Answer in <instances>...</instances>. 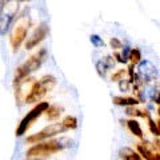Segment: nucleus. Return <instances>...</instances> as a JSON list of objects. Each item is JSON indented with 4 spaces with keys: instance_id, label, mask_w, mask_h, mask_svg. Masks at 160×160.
Wrapping results in <instances>:
<instances>
[{
    "instance_id": "obj_4",
    "label": "nucleus",
    "mask_w": 160,
    "mask_h": 160,
    "mask_svg": "<svg viewBox=\"0 0 160 160\" xmlns=\"http://www.w3.org/2000/svg\"><path fill=\"white\" fill-rule=\"evenodd\" d=\"M64 148L63 143L60 140H55V139H49V140H44L36 144H32L31 148L27 149V158L29 159H39V158H46L49 155L58 153Z\"/></svg>"
},
{
    "instance_id": "obj_23",
    "label": "nucleus",
    "mask_w": 160,
    "mask_h": 160,
    "mask_svg": "<svg viewBox=\"0 0 160 160\" xmlns=\"http://www.w3.org/2000/svg\"><path fill=\"white\" fill-rule=\"evenodd\" d=\"M129 80H126V79H123V80H120V89L122 91H128L129 89Z\"/></svg>"
},
{
    "instance_id": "obj_2",
    "label": "nucleus",
    "mask_w": 160,
    "mask_h": 160,
    "mask_svg": "<svg viewBox=\"0 0 160 160\" xmlns=\"http://www.w3.org/2000/svg\"><path fill=\"white\" fill-rule=\"evenodd\" d=\"M47 49L46 48H40L38 52L32 53L26 62L16 68L15 71V78H13V83L22 82V80L29 78V75L32 72H35L38 68H40V66L44 63V60L47 59Z\"/></svg>"
},
{
    "instance_id": "obj_19",
    "label": "nucleus",
    "mask_w": 160,
    "mask_h": 160,
    "mask_svg": "<svg viewBox=\"0 0 160 160\" xmlns=\"http://www.w3.org/2000/svg\"><path fill=\"white\" fill-rule=\"evenodd\" d=\"M148 127H149V131H151V133L153 135V136L159 138V133H160V129H159V120H152L151 118H148Z\"/></svg>"
},
{
    "instance_id": "obj_24",
    "label": "nucleus",
    "mask_w": 160,
    "mask_h": 160,
    "mask_svg": "<svg viewBox=\"0 0 160 160\" xmlns=\"http://www.w3.org/2000/svg\"><path fill=\"white\" fill-rule=\"evenodd\" d=\"M113 58H116L118 62H120V63H126V62H127V60L124 59V56H122V55H120L119 52H115V53H113Z\"/></svg>"
},
{
    "instance_id": "obj_25",
    "label": "nucleus",
    "mask_w": 160,
    "mask_h": 160,
    "mask_svg": "<svg viewBox=\"0 0 160 160\" xmlns=\"http://www.w3.org/2000/svg\"><path fill=\"white\" fill-rule=\"evenodd\" d=\"M4 4H6V0H0V15H2L3 9H4Z\"/></svg>"
},
{
    "instance_id": "obj_22",
    "label": "nucleus",
    "mask_w": 160,
    "mask_h": 160,
    "mask_svg": "<svg viewBox=\"0 0 160 160\" xmlns=\"http://www.w3.org/2000/svg\"><path fill=\"white\" fill-rule=\"evenodd\" d=\"M109 44H111V47H112L113 49H120V48L123 47V43L120 42L118 38H112L111 42H109Z\"/></svg>"
},
{
    "instance_id": "obj_10",
    "label": "nucleus",
    "mask_w": 160,
    "mask_h": 160,
    "mask_svg": "<svg viewBox=\"0 0 160 160\" xmlns=\"http://www.w3.org/2000/svg\"><path fill=\"white\" fill-rule=\"evenodd\" d=\"M139 69H140V73L144 76V79H152L155 75H156V68H155V66L151 63V62H140L139 63Z\"/></svg>"
},
{
    "instance_id": "obj_15",
    "label": "nucleus",
    "mask_w": 160,
    "mask_h": 160,
    "mask_svg": "<svg viewBox=\"0 0 160 160\" xmlns=\"http://www.w3.org/2000/svg\"><path fill=\"white\" fill-rule=\"evenodd\" d=\"M127 127H128L129 131H131V133H133L135 136H138V138H140V139L144 138L143 129H142V127H140V124H139L138 120H135V119L128 120V122H127Z\"/></svg>"
},
{
    "instance_id": "obj_26",
    "label": "nucleus",
    "mask_w": 160,
    "mask_h": 160,
    "mask_svg": "<svg viewBox=\"0 0 160 160\" xmlns=\"http://www.w3.org/2000/svg\"><path fill=\"white\" fill-rule=\"evenodd\" d=\"M16 2L19 3V2H29V0H16Z\"/></svg>"
},
{
    "instance_id": "obj_21",
    "label": "nucleus",
    "mask_w": 160,
    "mask_h": 160,
    "mask_svg": "<svg viewBox=\"0 0 160 160\" xmlns=\"http://www.w3.org/2000/svg\"><path fill=\"white\" fill-rule=\"evenodd\" d=\"M91 43L93 44L95 47H103V46H104L103 39L99 38L98 35H91Z\"/></svg>"
},
{
    "instance_id": "obj_1",
    "label": "nucleus",
    "mask_w": 160,
    "mask_h": 160,
    "mask_svg": "<svg viewBox=\"0 0 160 160\" xmlns=\"http://www.w3.org/2000/svg\"><path fill=\"white\" fill-rule=\"evenodd\" d=\"M31 27V16H29V9L24 8L22 13L18 16L16 22L13 23L11 35H9V46H11L12 51L16 52L19 47L24 43V40L27 39L28 29Z\"/></svg>"
},
{
    "instance_id": "obj_3",
    "label": "nucleus",
    "mask_w": 160,
    "mask_h": 160,
    "mask_svg": "<svg viewBox=\"0 0 160 160\" xmlns=\"http://www.w3.org/2000/svg\"><path fill=\"white\" fill-rule=\"evenodd\" d=\"M55 86H56V78L52 76V75H44L43 78H40L39 80L32 83L28 93L26 95V98H24V103H27V104L38 103L39 100L46 96Z\"/></svg>"
},
{
    "instance_id": "obj_20",
    "label": "nucleus",
    "mask_w": 160,
    "mask_h": 160,
    "mask_svg": "<svg viewBox=\"0 0 160 160\" xmlns=\"http://www.w3.org/2000/svg\"><path fill=\"white\" fill-rule=\"evenodd\" d=\"M126 73H127V69H119V71H116L115 73H112V82H120V80H123L124 76H126Z\"/></svg>"
},
{
    "instance_id": "obj_17",
    "label": "nucleus",
    "mask_w": 160,
    "mask_h": 160,
    "mask_svg": "<svg viewBox=\"0 0 160 160\" xmlns=\"http://www.w3.org/2000/svg\"><path fill=\"white\" fill-rule=\"evenodd\" d=\"M128 59H129V62H131L132 67H135L136 64H139L140 62H142V52H140V49L139 48H132L131 51H129Z\"/></svg>"
},
{
    "instance_id": "obj_9",
    "label": "nucleus",
    "mask_w": 160,
    "mask_h": 160,
    "mask_svg": "<svg viewBox=\"0 0 160 160\" xmlns=\"http://www.w3.org/2000/svg\"><path fill=\"white\" fill-rule=\"evenodd\" d=\"M136 152L146 160H160L159 142H156V146H155V143H148V142L140 143V144H138V151Z\"/></svg>"
},
{
    "instance_id": "obj_5",
    "label": "nucleus",
    "mask_w": 160,
    "mask_h": 160,
    "mask_svg": "<svg viewBox=\"0 0 160 160\" xmlns=\"http://www.w3.org/2000/svg\"><path fill=\"white\" fill-rule=\"evenodd\" d=\"M48 107H49L48 102H40V103H38L36 106H35L31 111H29L26 116L22 119V122L19 123V127L16 128V136H22V135L26 133L29 129V127H31L32 124L35 123V120L42 116V115L46 112V109Z\"/></svg>"
},
{
    "instance_id": "obj_18",
    "label": "nucleus",
    "mask_w": 160,
    "mask_h": 160,
    "mask_svg": "<svg viewBox=\"0 0 160 160\" xmlns=\"http://www.w3.org/2000/svg\"><path fill=\"white\" fill-rule=\"evenodd\" d=\"M62 124H63V127L66 128V131L67 129H75V128H78V119L75 116L68 115V116H66L63 119Z\"/></svg>"
},
{
    "instance_id": "obj_13",
    "label": "nucleus",
    "mask_w": 160,
    "mask_h": 160,
    "mask_svg": "<svg viewBox=\"0 0 160 160\" xmlns=\"http://www.w3.org/2000/svg\"><path fill=\"white\" fill-rule=\"evenodd\" d=\"M113 58H111V56H107V58H104L102 62H99L98 64H96V68H98V72H99V75L100 76H106V72L108 71L111 67H113V64H115V62L112 60Z\"/></svg>"
},
{
    "instance_id": "obj_6",
    "label": "nucleus",
    "mask_w": 160,
    "mask_h": 160,
    "mask_svg": "<svg viewBox=\"0 0 160 160\" xmlns=\"http://www.w3.org/2000/svg\"><path fill=\"white\" fill-rule=\"evenodd\" d=\"M66 132V128L63 127L62 123H52L47 126L46 128H43L42 131H39L38 133L29 135V136L26 139V143L28 144H36L40 142H44V140H49L51 138L56 136L59 133Z\"/></svg>"
},
{
    "instance_id": "obj_14",
    "label": "nucleus",
    "mask_w": 160,
    "mask_h": 160,
    "mask_svg": "<svg viewBox=\"0 0 160 160\" xmlns=\"http://www.w3.org/2000/svg\"><path fill=\"white\" fill-rule=\"evenodd\" d=\"M62 112H63V107L58 106V104H53V106H49L46 109L44 115H46V118L48 120H55V119H58L60 115H62Z\"/></svg>"
},
{
    "instance_id": "obj_16",
    "label": "nucleus",
    "mask_w": 160,
    "mask_h": 160,
    "mask_svg": "<svg viewBox=\"0 0 160 160\" xmlns=\"http://www.w3.org/2000/svg\"><path fill=\"white\" fill-rule=\"evenodd\" d=\"M126 113L129 115V116H135V118H146V119L149 118V112L147 111V109L143 111V109H138L135 107H127Z\"/></svg>"
},
{
    "instance_id": "obj_7",
    "label": "nucleus",
    "mask_w": 160,
    "mask_h": 160,
    "mask_svg": "<svg viewBox=\"0 0 160 160\" xmlns=\"http://www.w3.org/2000/svg\"><path fill=\"white\" fill-rule=\"evenodd\" d=\"M18 2L16 0H8L4 4V9L2 15H0V33L4 35L8 27L11 26L13 18L18 13Z\"/></svg>"
},
{
    "instance_id": "obj_8",
    "label": "nucleus",
    "mask_w": 160,
    "mask_h": 160,
    "mask_svg": "<svg viewBox=\"0 0 160 160\" xmlns=\"http://www.w3.org/2000/svg\"><path fill=\"white\" fill-rule=\"evenodd\" d=\"M49 35V27H48V24L46 23H42L38 28H35V31L32 32V35L27 39V42H26V48L27 49H32L35 48L36 46H39L40 43L43 42L44 39H46L47 36Z\"/></svg>"
},
{
    "instance_id": "obj_11",
    "label": "nucleus",
    "mask_w": 160,
    "mask_h": 160,
    "mask_svg": "<svg viewBox=\"0 0 160 160\" xmlns=\"http://www.w3.org/2000/svg\"><path fill=\"white\" fill-rule=\"evenodd\" d=\"M119 156L122 160H142V156L129 147H123L119 151Z\"/></svg>"
},
{
    "instance_id": "obj_12",
    "label": "nucleus",
    "mask_w": 160,
    "mask_h": 160,
    "mask_svg": "<svg viewBox=\"0 0 160 160\" xmlns=\"http://www.w3.org/2000/svg\"><path fill=\"white\" fill-rule=\"evenodd\" d=\"M113 103L116 106H124V107H136L140 103L136 98H129V96H115Z\"/></svg>"
}]
</instances>
